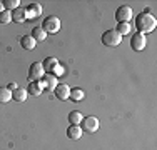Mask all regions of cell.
Segmentation results:
<instances>
[{
    "label": "cell",
    "mask_w": 157,
    "mask_h": 150,
    "mask_svg": "<svg viewBox=\"0 0 157 150\" xmlns=\"http://www.w3.org/2000/svg\"><path fill=\"white\" fill-rule=\"evenodd\" d=\"M25 9H22V7H17L15 10L12 12V20L17 22V24H24L25 22Z\"/></svg>",
    "instance_id": "2e32d148"
},
{
    "label": "cell",
    "mask_w": 157,
    "mask_h": 150,
    "mask_svg": "<svg viewBox=\"0 0 157 150\" xmlns=\"http://www.w3.org/2000/svg\"><path fill=\"white\" fill-rule=\"evenodd\" d=\"M67 118H69V123H70V125H78V123L82 122V118H84V117H82V114H80V112L72 110L69 115H67Z\"/></svg>",
    "instance_id": "d6986e66"
},
{
    "label": "cell",
    "mask_w": 157,
    "mask_h": 150,
    "mask_svg": "<svg viewBox=\"0 0 157 150\" xmlns=\"http://www.w3.org/2000/svg\"><path fill=\"white\" fill-rule=\"evenodd\" d=\"M42 15V5L40 3H29L27 9H25V17L30 18V20H35Z\"/></svg>",
    "instance_id": "9c48e42d"
},
{
    "label": "cell",
    "mask_w": 157,
    "mask_h": 150,
    "mask_svg": "<svg viewBox=\"0 0 157 150\" xmlns=\"http://www.w3.org/2000/svg\"><path fill=\"white\" fill-rule=\"evenodd\" d=\"M115 30H117V32L124 37V35H127V33H130V30H132V28H130L129 22H119L117 27H115Z\"/></svg>",
    "instance_id": "44dd1931"
},
{
    "label": "cell",
    "mask_w": 157,
    "mask_h": 150,
    "mask_svg": "<svg viewBox=\"0 0 157 150\" xmlns=\"http://www.w3.org/2000/svg\"><path fill=\"white\" fill-rule=\"evenodd\" d=\"M12 100V90L7 87H0V103H7Z\"/></svg>",
    "instance_id": "ffe728a7"
},
{
    "label": "cell",
    "mask_w": 157,
    "mask_h": 150,
    "mask_svg": "<svg viewBox=\"0 0 157 150\" xmlns=\"http://www.w3.org/2000/svg\"><path fill=\"white\" fill-rule=\"evenodd\" d=\"M7 88H9V90H15L17 88V84H15V82H13V84H9V87H7Z\"/></svg>",
    "instance_id": "d4e9b609"
},
{
    "label": "cell",
    "mask_w": 157,
    "mask_h": 150,
    "mask_svg": "<svg viewBox=\"0 0 157 150\" xmlns=\"http://www.w3.org/2000/svg\"><path fill=\"white\" fill-rule=\"evenodd\" d=\"M102 43L105 45V47H119V45L122 43V35L115 28L105 30V32L102 33Z\"/></svg>",
    "instance_id": "7a4b0ae2"
},
{
    "label": "cell",
    "mask_w": 157,
    "mask_h": 150,
    "mask_svg": "<svg viewBox=\"0 0 157 150\" xmlns=\"http://www.w3.org/2000/svg\"><path fill=\"white\" fill-rule=\"evenodd\" d=\"M27 88H22V87H17L15 90H12V99L15 102H25L27 100Z\"/></svg>",
    "instance_id": "5bb4252c"
},
{
    "label": "cell",
    "mask_w": 157,
    "mask_h": 150,
    "mask_svg": "<svg viewBox=\"0 0 157 150\" xmlns=\"http://www.w3.org/2000/svg\"><path fill=\"white\" fill-rule=\"evenodd\" d=\"M10 22H12V12L2 10L0 12V24H10Z\"/></svg>",
    "instance_id": "603a6c76"
},
{
    "label": "cell",
    "mask_w": 157,
    "mask_h": 150,
    "mask_svg": "<svg viewBox=\"0 0 157 150\" xmlns=\"http://www.w3.org/2000/svg\"><path fill=\"white\" fill-rule=\"evenodd\" d=\"M54 93H55V97H57L59 100H69V97H70V87L67 84H59L57 87H55Z\"/></svg>",
    "instance_id": "30bf717a"
},
{
    "label": "cell",
    "mask_w": 157,
    "mask_h": 150,
    "mask_svg": "<svg viewBox=\"0 0 157 150\" xmlns=\"http://www.w3.org/2000/svg\"><path fill=\"white\" fill-rule=\"evenodd\" d=\"M20 45H22V48H24V50H33V48H35V45H37V42L32 39V35H24L20 39Z\"/></svg>",
    "instance_id": "9a60e30c"
},
{
    "label": "cell",
    "mask_w": 157,
    "mask_h": 150,
    "mask_svg": "<svg viewBox=\"0 0 157 150\" xmlns=\"http://www.w3.org/2000/svg\"><path fill=\"white\" fill-rule=\"evenodd\" d=\"M82 129L80 125H70L69 129H67V137L70 138V140H78V138L82 137Z\"/></svg>",
    "instance_id": "7c38bea8"
},
{
    "label": "cell",
    "mask_w": 157,
    "mask_h": 150,
    "mask_svg": "<svg viewBox=\"0 0 157 150\" xmlns=\"http://www.w3.org/2000/svg\"><path fill=\"white\" fill-rule=\"evenodd\" d=\"M132 18V9L127 5H121L117 10H115V20L119 22H129Z\"/></svg>",
    "instance_id": "ba28073f"
},
{
    "label": "cell",
    "mask_w": 157,
    "mask_h": 150,
    "mask_svg": "<svg viewBox=\"0 0 157 150\" xmlns=\"http://www.w3.org/2000/svg\"><path fill=\"white\" fill-rule=\"evenodd\" d=\"M32 39L35 40L37 43L39 42H44V40L47 39V33H45V30H44L42 27H35L32 30Z\"/></svg>",
    "instance_id": "e0dca14e"
},
{
    "label": "cell",
    "mask_w": 157,
    "mask_h": 150,
    "mask_svg": "<svg viewBox=\"0 0 157 150\" xmlns=\"http://www.w3.org/2000/svg\"><path fill=\"white\" fill-rule=\"evenodd\" d=\"M145 45H147V39H145V35H142V33L136 32L132 35V39H130V48L136 52H142L145 48Z\"/></svg>",
    "instance_id": "52a82bcc"
},
{
    "label": "cell",
    "mask_w": 157,
    "mask_h": 150,
    "mask_svg": "<svg viewBox=\"0 0 157 150\" xmlns=\"http://www.w3.org/2000/svg\"><path fill=\"white\" fill-rule=\"evenodd\" d=\"M63 73V67H60V65H57V69L54 70V75L57 77V75H62Z\"/></svg>",
    "instance_id": "cb8c5ba5"
},
{
    "label": "cell",
    "mask_w": 157,
    "mask_h": 150,
    "mask_svg": "<svg viewBox=\"0 0 157 150\" xmlns=\"http://www.w3.org/2000/svg\"><path fill=\"white\" fill-rule=\"evenodd\" d=\"M45 75V72H44V67L40 62H33L30 65V69H29V80L30 82H39L42 80V77Z\"/></svg>",
    "instance_id": "8992f818"
},
{
    "label": "cell",
    "mask_w": 157,
    "mask_h": 150,
    "mask_svg": "<svg viewBox=\"0 0 157 150\" xmlns=\"http://www.w3.org/2000/svg\"><path fill=\"white\" fill-rule=\"evenodd\" d=\"M42 28L45 30V33H57L60 30V20H59V17H55V15L45 17L44 18V24H42Z\"/></svg>",
    "instance_id": "277c9868"
},
{
    "label": "cell",
    "mask_w": 157,
    "mask_h": 150,
    "mask_svg": "<svg viewBox=\"0 0 157 150\" xmlns=\"http://www.w3.org/2000/svg\"><path fill=\"white\" fill-rule=\"evenodd\" d=\"M57 65H59V60L55 57H47L42 62V67H44V72L45 73H54V70L57 69Z\"/></svg>",
    "instance_id": "8fae6325"
},
{
    "label": "cell",
    "mask_w": 157,
    "mask_h": 150,
    "mask_svg": "<svg viewBox=\"0 0 157 150\" xmlns=\"http://www.w3.org/2000/svg\"><path fill=\"white\" fill-rule=\"evenodd\" d=\"M84 97H85L84 90H80L78 87L70 88V97H69V100H72V102H80V100H84Z\"/></svg>",
    "instance_id": "ac0fdd59"
},
{
    "label": "cell",
    "mask_w": 157,
    "mask_h": 150,
    "mask_svg": "<svg viewBox=\"0 0 157 150\" xmlns=\"http://www.w3.org/2000/svg\"><path fill=\"white\" fill-rule=\"evenodd\" d=\"M42 92H44V90H42V85H40V80L39 82H30V84H29L27 93L30 97H39Z\"/></svg>",
    "instance_id": "4fadbf2b"
},
{
    "label": "cell",
    "mask_w": 157,
    "mask_h": 150,
    "mask_svg": "<svg viewBox=\"0 0 157 150\" xmlns=\"http://www.w3.org/2000/svg\"><path fill=\"white\" fill-rule=\"evenodd\" d=\"M18 3H20V0H3L2 5L5 7V10H9V12H13V10L18 7Z\"/></svg>",
    "instance_id": "7402d4cb"
},
{
    "label": "cell",
    "mask_w": 157,
    "mask_h": 150,
    "mask_svg": "<svg viewBox=\"0 0 157 150\" xmlns=\"http://www.w3.org/2000/svg\"><path fill=\"white\" fill-rule=\"evenodd\" d=\"M155 25H157L155 17L152 13H149L147 10H145V12H142V13H139L136 17V28L139 30V33H142V35H144V33L154 32Z\"/></svg>",
    "instance_id": "6da1fadb"
},
{
    "label": "cell",
    "mask_w": 157,
    "mask_h": 150,
    "mask_svg": "<svg viewBox=\"0 0 157 150\" xmlns=\"http://www.w3.org/2000/svg\"><path fill=\"white\" fill-rule=\"evenodd\" d=\"M40 85H42V90L47 93H52L55 90V87L59 85L57 82V77H55L54 73H45L42 77V80H40Z\"/></svg>",
    "instance_id": "5b68a950"
},
{
    "label": "cell",
    "mask_w": 157,
    "mask_h": 150,
    "mask_svg": "<svg viewBox=\"0 0 157 150\" xmlns=\"http://www.w3.org/2000/svg\"><path fill=\"white\" fill-rule=\"evenodd\" d=\"M100 123H99V118L94 117V115H89V117H84L80 122V129L82 132H87V133H94L99 130Z\"/></svg>",
    "instance_id": "3957f363"
}]
</instances>
